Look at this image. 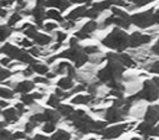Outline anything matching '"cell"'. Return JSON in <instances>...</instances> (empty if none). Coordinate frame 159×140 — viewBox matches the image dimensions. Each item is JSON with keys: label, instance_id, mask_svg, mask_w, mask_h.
I'll return each instance as SVG.
<instances>
[{"label": "cell", "instance_id": "1", "mask_svg": "<svg viewBox=\"0 0 159 140\" xmlns=\"http://www.w3.org/2000/svg\"><path fill=\"white\" fill-rule=\"evenodd\" d=\"M101 43L109 50L123 52L129 47V35L124 31V28L116 26L101 40Z\"/></svg>", "mask_w": 159, "mask_h": 140}, {"label": "cell", "instance_id": "2", "mask_svg": "<svg viewBox=\"0 0 159 140\" xmlns=\"http://www.w3.org/2000/svg\"><path fill=\"white\" fill-rule=\"evenodd\" d=\"M132 24L135 27L144 30L150 28L153 26H159V14L155 11L154 7L145 11L135 12L132 15Z\"/></svg>", "mask_w": 159, "mask_h": 140}, {"label": "cell", "instance_id": "3", "mask_svg": "<svg viewBox=\"0 0 159 140\" xmlns=\"http://www.w3.org/2000/svg\"><path fill=\"white\" fill-rule=\"evenodd\" d=\"M129 99L133 102H139V100H144L149 103L157 102L159 99V88L155 85V83L152 79H145L142 83L140 90L133 94L132 97H129Z\"/></svg>", "mask_w": 159, "mask_h": 140}, {"label": "cell", "instance_id": "4", "mask_svg": "<svg viewBox=\"0 0 159 140\" xmlns=\"http://www.w3.org/2000/svg\"><path fill=\"white\" fill-rule=\"evenodd\" d=\"M134 124H135V121H130V123H119V124H116L112 126H106L98 134L101 135V138L103 140H114V139L122 136L124 133L129 131Z\"/></svg>", "mask_w": 159, "mask_h": 140}, {"label": "cell", "instance_id": "5", "mask_svg": "<svg viewBox=\"0 0 159 140\" xmlns=\"http://www.w3.org/2000/svg\"><path fill=\"white\" fill-rule=\"evenodd\" d=\"M154 40V35L152 33H143L139 31H133L129 35V47L135 50V48H142L143 46L149 45Z\"/></svg>", "mask_w": 159, "mask_h": 140}, {"label": "cell", "instance_id": "6", "mask_svg": "<svg viewBox=\"0 0 159 140\" xmlns=\"http://www.w3.org/2000/svg\"><path fill=\"white\" fill-rule=\"evenodd\" d=\"M99 28V22H97L96 20H88L87 22H84L78 31L75 32V36L82 41V40H88V38H92L93 33Z\"/></svg>", "mask_w": 159, "mask_h": 140}, {"label": "cell", "instance_id": "7", "mask_svg": "<svg viewBox=\"0 0 159 140\" xmlns=\"http://www.w3.org/2000/svg\"><path fill=\"white\" fill-rule=\"evenodd\" d=\"M127 115H128V113H125L122 108L112 105V107L106 109V112L103 114V118L107 123H120L125 119Z\"/></svg>", "mask_w": 159, "mask_h": 140}, {"label": "cell", "instance_id": "8", "mask_svg": "<svg viewBox=\"0 0 159 140\" xmlns=\"http://www.w3.org/2000/svg\"><path fill=\"white\" fill-rule=\"evenodd\" d=\"M52 72H55L57 76H71L73 78H76L77 76V72H76V67L72 66L68 61L66 59H62L57 63H55L51 68Z\"/></svg>", "mask_w": 159, "mask_h": 140}, {"label": "cell", "instance_id": "9", "mask_svg": "<svg viewBox=\"0 0 159 140\" xmlns=\"http://www.w3.org/2000/svg\"><path fill=\"white\" fill-rule=\"evenodd\" d=\"M24 50L25 48L17 46L15 43H10V42H4L2 46H1V53L5 55V56L11 57L12 59H17Z\"/></svg>", "mask_w": 159, "mask_h": 140}, {"label": "cell", "instance_id": "10", "mask_svg": "<svg viewBox=\"0 0 159 140\" xmlns=\"http://www.w3.org/2000/svg\"><path fill=\"white\" fill-rule=\"evenodd\" d=\"M35 82L34 79L30 81V79H22V81H16L14 83V87L12 89L19 93V94H26V93H30L31 90L35 89Z\"/></svg>", "mask_w": 159, "mask_h": 140}, {"label": "cell", "instance_id": "11", "mask_svg": "<svg viewBox=\"0 0 159 140\" xmlns=\"http://www.w3.org/2000/svg\"><path fill=\"white\" fill-rule=\"evenodd\" d=\"M1 115H2V120L6 121L9 125H10V124H16V123L20 120V118L22 116L21 113H20L15 107L4 109L2 113H1Z\"/></svg>", "mask_w": 159, "mask_h": 140}, {"label": "cell", "instance_id": "12", "mask_svg": "<svg viewBox=\"0 0 159 140\" xmlns=\"http://www.w3.org/2000/svg\"><path fill=\"white\" fill-rule=\"evenodd\" d=\"M87 10H88V6H86V5H78L77 7H73L67 14L66 19L73 20V21H80V20L87 17Z\"/></svg>", "mask_w": 159, "mask_h": 140}, {"label": "cell", "instance_id": "13", "mask_svg": "<svg viewBox=\"0 0 159 140\" xmlns=\"http://www.w3.org/2000/svg\"><path fill=\"white\" fill-rule=\"evenodd\" d=\"M143 118L149 124H155L159 121V105H149L143 114Z\"/></svg>", "mask_w": 159, "mask_h": 140}, {"label": "cell", "instance_id": "14", "mask_svg": "<svg viewBox=\"0 0 159 140\" xmlns=\"http://www.w3.org/2000/svg\"><path fill=\"white\" fill-rule=\"evenodd\" d=\"M31 16L35 24L42 28L43 20L46 19V10L43 9V5H36L35 7H31Z\"/></svg>", "mask_w": 159, "mask_h": 140}, {"label": "cell", "instance_id": "15", "mask_svg": "<svg viewBox=\"0 0 159 140\" xmlns=\"http://www.w3.org/2000/svg\"><path fill=\"white\" fill-rule=\"evenodd\" d=\"M16 31L22 32L26 37L34 40L36 37V35L39 33V26L37 25H34V24H30V22H24L20 27L16 28Z\"/></svg>", "mask_w": 159, "mask_h": 140}, {"label": "cell", "instance_id": "16", "mask_svg": "<svg viewBox=\"0 0 159 140\" xmlns=\"http://www.w3.org/2000/svg\"><path fill=\"white\" fill-rule=\"evenodd\" d=\"M94 97L96 95H93L91 93L89 94H81V93H78L75 97H72L71 104H73V105H92V102H93Z\"/></svg>", "mask_w": 159, "mask_h": 140}, {"label": "cell", "instance_id": "17", "mask_svg": "<svg viewBox=\"0 0 159 140\" xmlns=\"http://www.w3.org/2000/svg\"><path fill=\"white\" fill-rule=\"evenodd\" d=\"M72 1L71 0H47L43 6L46 7H53L60 11H66L68 7H71Z\"/></svg>", "mask_w": 159, "mask_h": 140}, {"label": "cell", "instance_id": "18", "mask_svg": "<svg viewBox=\"0 0 159 140\" xmlns=\"http://www.w3.org/2000/svg\"><path fill=\"white\" fill-rule=\"evenodd\" d=\"M52 41H53V36L47 35V32H46V33L39 32V33L36 35V37L34 38V42H35L37 46H40V47H47V46H50V45L52 43Z\"/></svg>", "mask_w": 159, "mask_h": 140}, {"label": "cell", "instance_id": "19", "mask_svg": "<svg viewBox=\"0 0 159 140\" xmlns=\"http://www.w3.org/2000/svg\"><path fill=\"white\" fill-rule=\"evenodd\" d=\"M56 85L63 90H71L75 87V79L71 76H63L56 82Z\"/></svg>", "mask_w": 159, "mask_h": 140}, {"label": "cell", "instance_id": "20", "mask_svg": "<svg viewBox=\"0 0 159 140\" xmlns=\"http://www.w3.org/2000/svg\"><path fill=\"white\" fill-rule=\"evenodd\" d=\"M43 115H45V121H52V123H58L62 118L60 112L53 110V109H43Z\"/></svg>", "mask_w": 159, "mask_h": 140}, {"label": "cell", "instance_id": "21", "mask_svg": "<svg viewBox=\"0 0 159 140\" xmlns=\"http://www.w3.org/2000/svg\"><path fill=\"white\" fill-rule=\"evenodd\" d=\"M30 66L32 67V69L35 71V73L36 74H40V76H46L50 72V67H48L47 63H42V62H39V61H35Z\"/></svg>", "mask_w": 159, "mask_h": 140}, {"label": "cell", "instance_id": "22", "mask_svg": "<svg viewBox=\"0 0 159 140\" xmlns=\"http://www.w3.org/2000/svg\"><path fill=\"white\" fill-rule=\"evenodd\" d=\"M62 11L57 10V9H53V7H50L48 10H46V19H50V20H53L56 22H60L62 24L65 21V19L62 17Z\"/></svg>", "mask_w": 159, "mask_h": 140}, {"label": "cell", "instance_id": "23", "mask_svg": "<svg viewBox=\"0 0 159 140\" xmlns=\"http://www.w3.org/2000/svg\"><path fill=\"white\" fill-rule=\"evenodd\" d=\"M51 140H72V134L66 129H58L52 134Z\"/></svg>", "mask_w": 159, "mask_h": 140}, {"label": "cell", "instance_id": "24", "mask_svg": "<svg viewBox=\"0 0 159 140\" xmlns=\"http://www.w3.org/2000/svg\"><path fill=\"white\" fill-rule=\"evenodd\" d=\"M22 19H24V15L21 14V11L14 10L12 14H10L9 17H7V25H9L10 27H14V26H16Z\"/></svg>", "mask_w": 159, "mask_h": 140}, {"label": "cell", "instance_id": "25", "mask_svg": "<svg viewBox=\"0 0 159 140\" xmlns=\"http://www.w3.org/2000/svg\"><path fill=\"white\" fill-rule=\"evenodd\" d=\"M144 68L147 69L148 73L159 76V59H150V61L144 66Z\"/></svg>", "mask_w": 159, "mask_h": 140}, {"label": "cell", "instance_id": "26", "mask_svg": "<svg viewBox=\"0 0 159 140\" xmlns=\"http://www.w3.org/2000/svg\"><path fill=\"white\" fill-rule=\"evenodd\" d=\"M57 110L60 112V114H61L62 118H65V119H67V118L75 112V109H73L71 105H68V104H60V105L57 107Z\"/></svg>", "mask_w": 159, "mask_h": 140}, {"label": "cell", "instance_id": "27", "mask_svg": "<svg viewBox=\"0 0 159 140\" xmlns=\"http://www.w3.org/2000/svg\"><path fill=\"white\" fill-rule=\"evenodd\" d=\"M57 28H58V22H56L53 20H50L47 22H43V25H42V30L45 32H47V33H53Z\"/></svg>", "mask_w": 159, "mask_h": 140}, {"label": "cell", "instance_id": "28", "mask_svg": "<svg viewBox=\"0 0 159 140\" xmlns=\"http://www.w3.org/2000/svg\"><path fill=\"white\" fill-rule=\"evenodd\" d=\"M11 33H12V30L7 24L0 26V40H1V42H5L6 38L11 36Z\"/></svg>", "mask_w": 159, "mask_h": 140}, {"label": "cell", "instance_id": "29", "mask_svg": "<svg viewBox=\"0 0 159 140\" xmlns=\"http://www.w3.org/2000/svg\"><path fill=\"white\" fill-rule=\"evenodd\" d=\"M15 93L16 92L14 89L7 88L6 85H2L0 88V95H1L2 99H14L15 98Z\"/></svg>", "mask_w": 159, "mask_h": 140}, {"label": "cell", "instance_id": "30", "mask_svg": "<svg viewBox=\"0 0 159 140\" xmlns=\"http://www.w3.org/2000/svg\"><path fill=\"white\" fill-rule=\"evenodd\" d=\"M61 100H62V99H61L56 93H52V94L48 95V98H47V100H46V104H47L48 107H51V108H57V107L60 105Z\"/></svg>", "mask_w": 159, "mask_h": 140}, {"label": "cell", "instance_id": "31", "mask_svg": "<svg viewBox=\"0 0 159 140\" xmlns=\"http://www.w3.org/2000/svg\"><path fill=\"white\" fill-rule=\"evenodd\" d=\"M82 48H83V51H84L88 56H93V55L102 53L98 45H86V46H82Z\"/></svg>", "mask_w": 159, "mask_h": 140}, {"label": "cell", "instance_id": "32", "mask_svg": "<svg viewBox=\"0 0 159 140\" xmlns=\"http://www.w3.org/2000/svg\"><path fill=\"white\" fill-rule=\"evenodd\" d=\"M52 36H53V40H55L56 42H61V43H63V42L67 40V37H68L67 32H66V31H62V30H56V31L52 33Z\"/></svg>", "mask_w": 159, "mask_h": 140}, {"label": "cell", "instance_id": "33", "mask_svg": "<svg viewBox=\"0 0 159 140\" xmlns=\"http://www.w3.org/2000/svg\"><path fill=\"white\" fill-rule=\"evenodd\" d=\"M155 0H128V2L133 6V10L134 9H138V7H143V6H147L152 2H154Z\"/></svg>", "mask_w": 159, "mask_h": 140}, {"label": "cell", "instance_id": "34", "mask_svg": "<svg viewBox=\"0 0 159 140\" xmlns=\"http://www.w3.org/2000/svg\"><path fill=\"white\" fill-rule=\"evenodd\" d=\"M20 99H21V102H22L26 107H29V108H31L32 105L36 104V100H35V98L32 97V94H27V93H26V94H22Z\"/></svg>", "mask_w": 159, "mask_h": 140}, {"label": "cell", "instance_id": "35", "mask_svg": "<svg viewBox=\"0 0 159 140\" xmlns=\"http://www.w3.org/2000/svg\"><path fill=\"white\" fill-rule=\"evenodd\" d=\"M42 131L45 134H53L56 131V123H52V121H45L43 125L41 126Z\"/></svg>", "mask_w": 159, "mask_h": 140}, {"label": "cell", "instance_id": "36", "mask_svg": "<svg viewBox=\"0 0 159 140\" xmlns=\"http://www.w3.org/2000/svg\"><path fill=\"white\" fill-rule=\"evenodd\" d=\"M77 25V21H73V20H68V19H65V21L61 24V27L65 30V31H71L76 27Z\"/></svg>", "mask_w": 159, "mask_h": 140}, {"label": "cell", "instance_id": "37", "mask_svg": "<svg viewBox=\"0 0 159 140\" xmlns=\"http://www.w3.org/2000/svg\"><path fill=\"white\" fill-rule=\"evenodd\" d=\"M37 125H39L37 123H35V121H32V120L29 119V120L24 124V131H25L27 135H29V134H32V131L35 130V128H36Z\"/></svg>", "mask_w": 159, "mask_h": 140}, {"label": "cell", "instance_id": "38", "mask_svg": "<svg viewBox=\"0 0 159 140\" xmlns=\"http://www.w3.org/2000/svg\"><path fill=\"white\" fill-rule=\"evenodd\" d=\"M34 82L36 84H43V85H51V79L47 78V77H43V76H37V77H34Z\"/></svg>", "mask_w": 159, "mask_h": 140}, {"label": "cell", "instance_id": "39", "mask_svg": "<svg viewBox=\"0 0 159 140\" xmlns=\"http://www.w3.org/2000/svg\"><path fill=\"white\" fill-rule=\"evenodd\" d=\"M34 73H35V71L32 69V67L29 64L27 67H25L21 72H20V74L22 76V77H25V78H29V77H32L34 76Z\"/></svg>", "mask_w": 159, "mask_h": 140}, {"label": "cell", "instance_id": "40", "mask_svg": "<svg viewBox=\"0 0 159 140\" xmlns=\"http://www.w3.org/2000/svg\"><path fill=\"white\" fill-rule=\"evenodd\" d=\"M26 135L27 134L25 131H15L12 134V140H26L27 139Z\"/></svg>", "mask_w": 159, "mask_h": 140}, {"label": "cell", "instance_id": "41", "mask_svg": "<svg viewBox=\"0 0 159 140\" xmlns=\"http://www.w3.org/2000/svg\"><path fill=\"white\" fill-rule=\"evenodd\" d=\"M0 138H1V140H12V133H10L9 130H6V129L2 128L1 134H0Z\"/></svg>", "mask_w": 159, "mask_h": 140}, {"label": "cell", "instance_id": "42", "mask_svg": "<svg viewBox=\"0 0 159 140\" xmlns=\"http://www.w3.org/2000/svg\"><path fill=\"white\" fill-rule=\"evenodd\" d=\"M12 61H14V59H12L11 57H9V56H5V55H4V57L0 59V63H1V66H2V67H9V66H10V63H11Z\"/></svg>", "mask_w": 159, "mask_h": 140}, {"label": "cell", "instance_id": "43", "mask_svg": "<svg viewBox=\"0 0 159 140\" xmlns=\"http://www.w3.org/2000/svg\"><path fill=\"white\" fill-rule=\"evenodd\" d=\"M143 110H144V108H143V105L142 104H138L135 108H134V110L130 113L133 116H135V118H138V115H140L142 113H143ZM144 114V113H143Z\"/></svg>", "mask_w": 159, "mask_h": 140}, {"label": "cell", "instance_id": "44", "mask_svg": "<svg viewBox=\"0 0 159 140\" xmlns=\"http://www.w3.org/2000/svg\"><path fill=\"white\" fill-rule=\"evenodd\" d=\"M149 51H150V53H152L153 56L159 57V41H157V42L149 48Z\"/></svg>", "mask_w": 159, "mask_h": 140}, {"label": "cell", "instance_id": "45", "mask_svg": "<svg viewBox=\"0 0 159 140\" xmlns=\"http://www.w3.org/2000/svg\"><path fill=\"white\" fill-rule=\"evenodd\" d=\"M32 140H51V138L46 136L45 134H40V133H36V134L32 136Z\"/></svg>", "mask_w": 159, "mask_h": 140}, {"label": "cell", "instance_id": "46", "mask_svg": "<svg viewBox=\"0 0 159 140\" xmlns=\"http://www.w3.org/2000/svg\"><path fill=\"white\" fill-rule=\"evenodd\" d=\"M31 94H32V97L35 98V100H41V99L43 98V95H45V93H43V92H40V90L32 92Z\"/></svg>", "mask_w": 159, "mask_h": 140}, {"label": "cell", "instance_id": "47", "mask_svg": "<svg viewBox=\"0 0 159 140\" xmlns=\"http://www.w3.org/2000/svg\"><path fill=\"white\" fill-rule=\"evenodd\" d=\"M7 15H10V10H7V7H1V10H0V17L1 19H6V17H9Z\"/></svg>", "mask_w": 159, "mask_h": 140}, {"label": "cell", "instance_id": "48", "mask_svg": "<svg viewBox=\"0 0 159 140\" xmlns=\"http://www.w3.org/2000/svg\"><path fill=\"white\" fill-rule=\"evenodd\" d=\"M72 4H78V5H84V4H88L91 2V0H71Z\"/></svg>", "mask_w": 159, "mask_h": 140}, {"label": "cell", "instance_id": "49", "mask_svg": "<svg viewBox=\"0 0 159 140\" xmlns=\"http://www.w3.org/2000/svg\"><path fill=\"white\" fill-rule=\"evenodd\" d=\"M7 104H9V103H7V102H6L5 99H2V98H1V102H0V107H1L2 109H4L5 107H7Z\"/></svg>", "mask_w": 159, "mask_h": 140}, {"label": "cell", "instance_id": "50", "mask_svg": "<svg viewBox=\"0 0 159 140\" xmlns=\"http://www.w3.org/2000/svg\"><path fill=\"white\" fill-rule=\"evenodd\" d=\"M152 81H153V82L155 83V85L159 88V77H153V78H152Z\"/></svg>", "mask_w": 159, "mask_h": 140}, {"label": "cell", "instance_id": "51", "mask_svg": "<svg viewBox=\"0 0 159 140\" xmlns=\"http://www.w3.org/2000/svg\"><path fill=\"white\" fill-rule=\"evenodd\" d=\"M47 0H35V2H36V5H45V2H46Z\"/></svg>", "mask_w": 159, "mask_h": 140}, {"label": "cell", "instance_id": "52", "mask_svg": "<svg viewBox=\"0 0 159 140\" xmlns=\"http://www.w3.org/2000/svg\"><path fill=\"white\" fill-rule=\"evenodd\" d=\"M87 140H97L96 138H89V139H87Z\"/></svg>", "mask_w": 159, "mask_h": 140}, {"label": "cell", "instance_id": "53", "mask_svg": "<svg viewBox=\"0 0 159 140\" xmlns=\"http://www.w3.org/2000/svg\"><path fill=\"white\" fill-rule=\"evenodd\" d=\"M157 129H158V130H159V124H158V126H157Z\"/></svg>", "mask_w": 159, "mask_h": 140}, {"label": "cell", "instance_id": "54", "mask_svg": "<svg viewBox=\"0 0 159 140\" xmlns=\"http://www.w3.org/2000/svg\"><path fill=\"white\" fill-rule=\"evenodd\" d=\"M158 41H159V33H158Z\"/></svg>", "mask_w": 159, "mask_h": 140}]
</instances>
